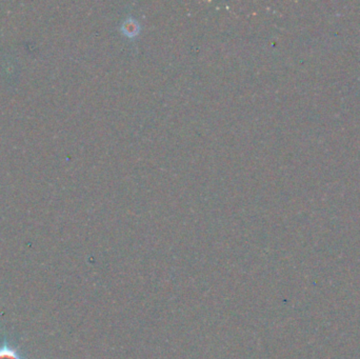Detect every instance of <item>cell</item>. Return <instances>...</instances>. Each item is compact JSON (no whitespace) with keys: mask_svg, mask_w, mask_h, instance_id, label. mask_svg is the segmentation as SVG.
Instances as JSON below:
<instances>
[{"mask_svg":"<svg viewBox=\"0 0 360 359\" xmlns=\"http://www.w3.org/2000/svg\"><path fill=\"white\" fill-rule=\"evenodd\" d=\"M0 359H27L21 353L15 349L8 340H4L0 345Z\"/></svg>","mask_w":360,"mask_h":359,"instance_id":"6da1fadb","label":"cell"}]
</instances>
